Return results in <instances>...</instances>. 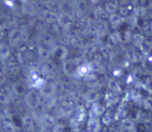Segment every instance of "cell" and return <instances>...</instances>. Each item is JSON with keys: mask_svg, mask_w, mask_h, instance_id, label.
I'll use <instances>...</instances> for the list:
<instances>
[{"mask_svg": "<svg viewBox=\"0 0 152 132\" xmlns=\"http://www.w3.org/2000/svg\"><path fill=\"white\" fill-rule=\"evenodd\" d=\"M1 127H2L3 131H4V132H14L15 131L14 126H13V125H12L11 123H9V122H6V121L3 122V123H1Z\"/></svg>", "mask_w": 152, "mask_h": 132, "instance_id": "7a4b0ae2", "label": "cell"}, {"mask_svg": "<svg viewBox=\"0 0 152 132\" xmlns=\"http://www.w3.org/2000/svg\"><path fill=\"white\" fill-rule=\"evenodd\" d=\"M23 125L28 131H31L34 129V120L30 116H26L23 118Z\"/></svg>", "mask_w": 152, "mask_h": 132, "instance_id": "6da1fadb", "label": "cell"}, {"mask_svg": "<svg viewBox=\"0 0 152 132\" xmlns=\"http://www.w3.org/2000/svg\"><path fill=\"white\" fill-rule=\"evenodd\" d=\"M6 100H7V97L0 94V103H5Z\"/></svg>", "mask_w": 152, "mask_h": 132, "instance_id": "3957f363", "label": "cell"}]
</instances>
